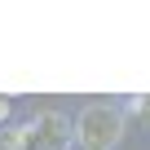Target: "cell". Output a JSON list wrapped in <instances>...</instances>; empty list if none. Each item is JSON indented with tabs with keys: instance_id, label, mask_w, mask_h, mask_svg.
Returning a JSON list of instances; mask_svg holds the SVG:
<instances>
[{
	"instance_id": "1",
	"label": "cell",
	"mask_w": 150,
	"mask_h": 150,
	"mask_svg": "<svg viewBox=\"0 0 150 150\" xmlns=\"http://www.w3.org/2000/svg\"><path fill=\"white\" fill-rule=\"evenodd\" d=\"M75 141H80L84 150H115L124 141V110L106 106V102L84 106L80 119H75Z\"/></svg>"
},
{
	"instance_id": "5",
	"label": "cell",
	"mask_w": 150,
	"mask_h": 150,
	"mask_svg": "<svg viewBox=\"0 0 150 150\" xmlns=\"http://www.w3.org/2000/svg\"><path fill=\"white\" fill-rule=\"evenodd\" d=\"M5 115H9V102H5V97H0V119H5Z\"/></svg>"
},
{
	"instance_id": "4",
	"label": "cell",
	"mask_w": 150,
	"mask_h": 150,
	"mask_svg": "<svg viewBox=\"0 0 150 150\" xmlns=\"http://www.w3.org/2000/svg\"><path fill=\"white\" fill-rule=\"evenodd\" d=\"M128 110H132V115L150 128V97H128Z\"/></svg>"
},
{
	"instance_id": "3",
	"label": "cell",
	"mask_w": 150,
	"mask_h": 150,
	"mask_svg": "<svg viewBox=\"0 0 150 150\" xmlns=\"http://www.w3.org/2000/svg\"><path fill=\"white\" fill-rule=\"evenodd\" d=\"M0 150H31V146H27V128H9V132H0Z\"/></svg>"
},
{
	"instance_id": "2",
	"label": "cell",
	"mask_w": 150,
	"mask_h": 150,
	"mask_svg": "<svg viewBox=\"0 0 150 150\" xmlns=\"http://www.w3.org/2000/svg\"><path fill=\"white\" fill-rule=\"evenodd\" d=\"M66 141V119L57 110H44L35 124H27V146L31 150H57Z\"/></svg>"
}]
</instances>
